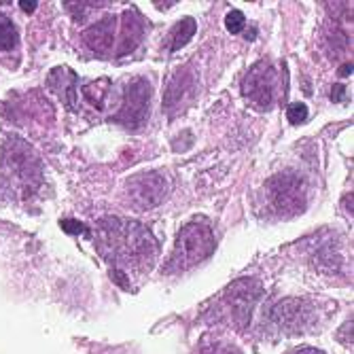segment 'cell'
Listing matches in <instances>:
<instances>
[{"instance_id":"1","label":"cell","mask_w":354,"mask_h":354,"mask_svg":"<svg viewBox=\"0 0 354 354\" xmlns=\"http://www.w3.org/2000/svg\"><path fill=\"white\" fill-rule=\"evenodd\" d=\"M95 248L113 270L111 276L132 288L130 278L147 276L157 259V240L145 225L119 216H104L95 225Z\"/></svg>"},{"instance_id":"2","label":"cell","mask_w":354,"mask_h":354,"mask_svg":"<svg viewBox=\"0 0 354 354\" xmlns=\"http://www.w3.org/2000/svg\"><path fill=\"white\" fill-rule=\"evenodd\" d=\"M214 248H216V240H214L212 227L206 221L187 223L178 232V238H176L170 259H168L166 272L176 274V272H185L193 266H198L204 259H208V257L214 252Z\"/></svg>"},{"instance_id":"3","label":"cell","mask_w":354,"mask_h":354,"mask_svg":"<svg viewBox=\"0 0 354 354\" xmlns=\"http://www.w3.org/2000/svg\"><path fill=\"white\" fill-rule=\"evenodd\" d=\"M244 98L259 111H270L278 98V71L270 62H259L242 81Z\"/></svg>"},{"instance_id":"4","label":"cell","mask_w":354,"mask_h":354,"mask_svg":"<svg viewBox=\"0 0 354 354\" xmlns=\"http://www.w3.org/2000/svg\"><path fill=\"white\" fill-rule=\"evenodd\" d=\"M149 102H151V85L147 79H134L125 87L123 102L119 111L113 115V121L125 125V127H136L145 125L149 119Z\"/></svg>"},{"instance_id":"5","label":"cell","mask_w":354,"mask_h":354,"mask_svg":"<svg viewBox=\"0 0 354 354\" xmlns=\"http://www.w3.org/2000/svg\"><path fill=\"white\" fill-rule=\"evenodd\" d=\"M259 297V284L254 280L236 282L223 295V312H227V320L238 327H244L250 320V308Z\"/></svg>"},{"instance_id":"6","label":"cell","mask_w":354,"mask_h":354,"mask_svg":"<svg viewBox=\"0 0 354 354\" xmlns=\"http://www.w3.org/2000/svg\"><path fill=\"white\" fill-rule=\"evenodd\" d=\"M168 183L162 174L157 172H142L127 180V196L136 210H151L159 206L166 198Z\"/></svg>"},{"instance_id":"7","label":"cell","mask_w":354,"mask_h":354,"mask_svg":"<svg viewBox=\"0 0 354 354\" xmlns=\"http://www.w3.org/2000/svg\"><path fill=\"white\" fill-rule=\"evenodd\" d=\"M87 47L95 53L109 55L115 51V43H119V21L117 17H104L102 21H95L83 35Z\"/></svg>"},{"instance_id":"8","label":"cell","mask_w":354,"mask_h":354,"mask_svg":"<svg viewBox=\"0 0 354 354\" xmlns=\"http://www.w3.org/2000/svg\"><path fill=\"white\" fill-rule=\"evenodd\" d=\"M121 26H119V47H117V57L127 55L136 49V45L142 39V19L132 13V11H125L121 15Z\"/></svg>"},{"instance_id":"9","label":"cell","mask_w":354,"mask_h":354,"mask_svg":"<svg viewBox=\"0 0 354 354\" xmlns=\"http://www.w3.org/2000/svg\"><path fill=\"white\" fill-rule=\"evenodd\" d=\"M299 185L288 176H278L270 183V198L274 208H297L299 206Z\"/></svg>"},{"instance_id":"10","label":"cell","mask_w":354,"mask_h":354,"mask_svg":"<svg viewBox=\"0 0 354 354\" xmlns=\"http://www.w3.org/2000/svg\"><path fill=\"white\" fill-rule=\"evenodd\" d=\"M196 30H198V24L191 17H185L183 21H178L170 32V51H178L180 47H185L193 39V35H196Z\"/></svg>"},{"instance_id":"11","label":"cell","mask_w":354,"mask_h":354,"mask_svg":"<svg viewBox=\"0 0 354 354\" xmlns=\"http://www.w3.org/2000/svg\"><path fill=\"white\" fill-rule=\"evenodd\" d=\"M17 47V30L9 17L0 13V51H13Z\"/></svg>"},{"instance_id":"12","label":"cell","mask_w":354,"mask_h":354,"mask_svg":"<svg viewBox=\"0 0 354 354\" xmlns=\"http://www.w3.org/2000/svg\"><path fill=\"white\" fill-rule=\"evenodd\" d=\"M196 354H242V352L225 342H212V344H202Z\"/></svg>"},{"instance_id":"13","label":"cell","mask_w":354,"mask_h":354,"mask_svg":"<svg viewBox=\"0 0 354 354\" xmlns=\"http://www.w3.org/2000/svg\"><path fill=\"white\" fill-rule=\"evenodd\" d=\"M225 26H227V30L232 32V35H240V32L244 30V26H246V17H244V13H242V11H238V9L230 11V13H227V17H225Z\"/></svg>"},{"instance_id":"14","label":"cell","mask_w":354,"mask_h":354,"mask_svg":"<svg viewBox=\"0 0 354 354\" xmlns=\"http://www.w3.org/2000/svg\"><path fill=\"white\" fill-rule=\"evenodd\" d=\"M286 117L291 123H304L308 119V106L301 104V102H295L286 109Z\"/></svg>"},{"instance_id":"15","label":"cell","mask_w":354,"mask_h":354,"mask_svg":"<svg viewBox=\"0 0 354 354\" xmlns=\"http://www.w3.org/2000/svg\"><path fill=\"white\" fill-rule=\"evenodd\" d=\"M346 98V87L344 85H335L333 91H331V100L333 102H342Z\"/></svg>"},{"instance_id":"16","label":"cell","mask_w":354,"mask_h":354,"mask_svg":"<svg viewBox=\"0 0 354 354\" xmlns=\"http://www.w3.org/2000/svg\"><path fill=\"white\" fill-rule=\"evenodd\" d=\"M37 5H39V3H35V0H30V3H26V0H21V3H19V7H21L26 13H32V11L37 9Z\"/></svg>"},{"instance_id":"17","label":"cell","mask_w":354,"mask_h":354,"mask_svg":"<svg viewBox=\"0 0 354 354\" xmlns=\"http://www.w3.org/2000/svg\"><path fill=\"white\" fill-rule=\"evenodd\" d=\"M293 354H325L323 350H318V348H299L295 350Z\"/></svg>"},{"instance_id":"18","label":"cell","mask_w":354,"mask_h":354,"mask_svg":"<svg viewBox=\"0 0 354 354\" xmlns=\"http://www.w3.org/2000/svg\"><path fill=\"white\" fill-rule=\"evenodd\" d=\"M339 75L342 77H348V75H352V62H346L344 66L339 68Z\"/></svg>"}]
</instances>
